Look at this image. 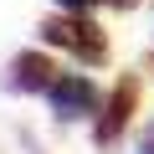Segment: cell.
<instances>
[{"mask_svg": "<svg viewBox=\"0 0 154 154\" xmlns=\"http://www.w3.org/2000/svg\"><path fill=\"white\" fill-rule=\"evenodd\" d=\"M41 36H46L51 46L77 51L82 62H98V57H103V36H98V26H88V21H62V16H51V21H41Z\"/></svg>", "mask_w": 154, "mask_h": 154, "instance_id": "6da1fadb", "label": "cell"}, {"mask_svg": "<svg viewBox=\"0 0 154 154\" xmlns=\"http://www.w3.org/2000/svg\"><path fill=\"white\" fill-rule=\"evenodd\" d=\"M51 108L57 118H82L98 108V88L88 77H62V82H51Z\"/></svg>", "mask_w": 154, "mask_h": 154, "instance_id": "7a4b0ae2", "label": "cell"}, {"mask_svg": "<svg viewBox=\"0 0 154 154\" xmlns=\"http://www.w3.org/2000/svg\"><path fill=\"white\" fill-rule=\"evenodd\" d=\"M134 93H139V82H134V77H123V82H118V93L108 98V113H103V123H98V144H113V139L123 134V123H128V108H134Z\"/></svg>", "mask_w": 154, "mask_h": 154, "instance_id": "3957f363", "label": "cell"}, {"mask_svg": "<svg viewBox=\"0 0 154 154\" xmlns=\"http://www.w3.org/2000/svg\"><path fill=\"white\" fill-rule=\"evenodd\" d=\"M11 88H21V93L51 88V62H46L41 51H26V57H16V67H11Z\"/></svg>", "mask_w": 154, "mask_h": 154, "instance_id": "277c9868", "label": "cell"}, {"mask_svg": "<svg viewBox=\"0 0 154 154\" xmlns=\"http://www.w3.org/2000/svg\"><path fill=\"white\" fill-rule=\"evenodd\" d=\"M67 11H88V5H98V0H62Z\"/></svg>", "mask_w": 154, "mask_h": 154, "instance_id": "5b68a950", "label": "cell"}, {"mask_svg": "<svg viewBox=\"0 0 154 154\" xmlns=\"http://www.w3.org/2000/svg\"><path fill=\"white\" fill-rule=\"evenodd\" d=\"M139 154H154V123H149V134H144V149Z\"/></svg>", "mask_w": 154, "mask_h": 154, "instance_id": "8992f818", "label": "cell"}, {"mask_svg": "<svg viewBox=\"0 0 154 154\" xmlns=\"http://www.w3.org/2000/svg\"><path fill=\"white\" fill-rule=\"evenodd\" d=\"M113 5H134V0H113Z\"/></svg>", "mask_w": 154, "mask_h": 154, "instance_id": "52a82bcc", "label": "cell"}]
</instances>
